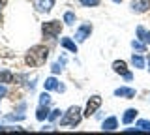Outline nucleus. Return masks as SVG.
I'll list each match as a JSON object with an SVG mask.
<instances>
[{
  "instance_id": "obj_1",
  "label": "nucleus",
  "mask_w": 150,
  "mask_h": 135,
  "mask_svg": "<svg viewBox=\"0 0 150 135\" xmlns=\"http://www.w3.org/2000/svg\"><path fill=\"white\" fill-rule=\"evenodd\" d=\"M49 58V49L45 45H34L26 51V57H25V62L28 64L30 68H38V66H43Z\"/></svg>"
},
{
  "instance_id": "obj_2",
  "label": "nucleus",
  "mask_w": 150,
  "mask_h": 135,
  "mask_svg": "<svg viewBox=\"0 0 150 135\" xmlns=\"http://www.w3.org/2000/svg\"><path fill=\"white\" fill-rule=\"evenodd\" d=\"M83 120V111H81V107H77V105H73V107H69L68 111L64 113V116L60 118V126H71V128H75V126H79V122Z\"/></svg>"
},
{
  "instance_id": "obj_3",
  "label": "nucleus",
  "mask_w": 150,
  "mask_h": 135,
  "mask_svg": "<svg viewBox=\"0 0 150 135\" xmlns=\"http://www.w3.org/2000/svg\"><path fill=\"white\" fill-rule=\"evenodd\" d=\"M60 32H62V23L60 21H47L41 25V34L47 40H53L56 36H60Z\"/></svg>"
},
{
  "instance_id": "obj_4",
  "label": "nucleus",
  "mask_w": 150,
  "mask_h": 135,
  "mask_svg": "<svg viewBox=\"0 0 150 135\" xmlns=\"http://www.w3.org/2000/svg\"><path fill=\"white\" fill-rule=\"evenodd\" d=\"M101 107V96H90V100L86 101V107H84V111H83V116H86V118H90V116L96 113L98 109Z\"/></svg>"
},
{
  "instance_id": "obj_5",
  "label": "nucleus",
  "mask_w": 150,
  "mask_h": 135,
  "mask_svg": "<svg viewBox=\"0 0 150 135\" xmlns=\"http://www.w3.org/2000/svg\"><path fill=\"white\" fill-rule=\"evenodd\" d=\"M112 71H115V73H120V75L124 77L128 83L133 79V73L128 69V64H126L124 60H115V62H112Z\"/></svg>"
},
{
  "instance_id": "obj_6",
  "label": "nucleus",
  "mask_w": 150,
  "mask_h": 135,
  "mask_svg": "<svg viewBox=\"0 0 150 135\" xmlns=\"http://www.w3.org/2000/svg\"><path fill=\"white\" fill-rule=\"evenodd\" d=\"M90 34H92V25L90 23H84V25H81L77 28L73 38H75L77 43H83V41H86V38H90Z\"/></svg>"
},
{
  "instance_id": "obj_7",
  "label": "nucleus",
  "mask_w": 150,
  "mask_h": 135,
  "mask_svg": "<svg viewBox=\"0 0 150 135\" xmlns=\"http://www.w3.org/2000/svg\"><path fill=\"white\" fill-rule=\"evenodd\" d=\"M32 6H34V10L40 11V13H49L54 8V0H34Z\"/></svg>"
},
{
  "instance_id": "obj_8",
  "label": "nucleus",
  "mask_w": 150,
  "mask_h": 135,
  "mask_svg": "<svg viewBox=\"0 0 150 135\" xmlns=\"http://www.w3.org/2000/svg\"><path fill=\"white\" fill-rule=\"evenodd\" d=\"M129 8L133 13H144L150 10V0H131Z\"/></svg>"
},
{
  "instance_id": "obj_9",
  "label": "nucleus",
  "mask_w": 150,
  "mask_h": 135,
  "mask_svg": "<svg viewBox=\"0 0 150 135\" xmlns=\"http://www.w3.org/2000/svg\"><path fill=\"white\" fill-rule=\"evenodd\" d=\"M116 128H118V118H116V116H109V118H105L103 124H101L103 131H115Z\"/></svg>"
},
{
  "instance_id": "obj_10",
  "label": "nucleus",
  "mask_w": 150,
  "mask_h": 135,
  "mask_svg": "<svg viewBox=\"0 0 150 135\" xmlns=\"http://www.w3.org/2000/svg\"><path fill=\"white\" fill-rule=\"evenodd\" d=\"M115 96L116 98H126V100H131L135 96V88H129V86H120L115 90Z\"/></svg>"
},
{
  "instance_id": "obj_11",
  "label": "nucleus",
  "mask_w": 150,
  "mask_h": 135,
  "mask_svg": "<svg viewBox=\"0 0 150 135\" xmlns=\"http://www.w3.org/2000/svg\"><path fill=\"white\" fill-rule=\"evenodd\" d=\"M60 45H62L64 49H68L69 53H77V43H75V40H71V38H62L60 40Z\"/></svg>"
},
{
  "instance_id": "obj_12",
  "label": "nucleus",
  "mask_w": 150,
  "mask_h": 135,
  "mask_svg": "<svg viewBox=\"0 0 150 135\" xmlns=\"http://www.w3.org/2000/svg\"><path fill=\"white\" fill-rule=\"evenodd\" d=\"M137 113H139L137 109H126V111H124V116H122V122H124L126 126L131 124V122L135 120V116H137Z\"/></svg>"
},
{
  "instance_id": "obj_13",
  "label": "nucleus",
  "mask_w": 150,
  "mask_h": 135,
  "mask_svg": "<svg viewBox=\"0 0 150 135\" xmlns=\"http://www.w3.org/2000/svg\"><path fill=\"white\" fill-rule=\"evenodd\" d=\"M49 105H40L38 107V111H36V118L40 120V122H43L45 118H49Z\"/></svg>"
},
{
  "instance_id": "obj_14",
  "label": "nucleus",
  "mask_w": 150,
  "mask_h": 135,
  "mask_svg": "<svg viewBox=\"0 0 150 135\" xmlns=\"http://www.w3.org/2000/svg\"><path fill=\"white\" fill-rule=\"evenodd\" d=\"M60 85H62V83H58L54 77H49V79H45L43 88H45V90H56V92H58V86Z\"/></svg>"
},
{
  "instance_id": "obj_15",
  "label": "nucleus",
  "mask_w": 150,
  "mask_h": 135,
  "mask_svg": "<svg viewBox=\"0 0 150 135\" xmlns=\"http://www.w3.org/2000/svg\"><path fill=\"white\" fill-rule=\"evenodd\" d=\"M137 38L143 41V43H150V32L144 28V26H137Z\"/></svg>"
},
{
  "instance_id": "obj_16",
  "label": "nucleus",
  "mask_w": 150,
  "mask_h": 135,
  "mask_svg": "<svg viewBox=\"0 0 150 135\" xmlns=\"http://www.w3.org/2000/svg\"><path fill=\"white\" fill-rule=\"evenodd\" d=\"M131 64H133V68L143 69L144 66H146V60L141 57V54H133V57H131Z\"/></svg>"
},
{
  "instance_id": "obj_17",
  "label": "nucleus",
  "mask_w": 150,
  "mask_h": 135,
  "mask_svg": "<svg viewBox=\"0 0 150 135\" xmlns=\"http://www.w3.org/2000/svg\"><path fill=\"white\" fill-rule=\"evenodd\" d=\"M0 83H13V73L8 69H0Z\"/></svg>"
},
{
  "instance_id": "obj_18",
  "label": "nucleus",
  "mask_w": 150,
  "mask_h": 135,
  "mask_svg": "<svg viewBox=\"0 0 150 135\" xmlns=\"http://www.w3.org/2000/svg\"><path fill=\"white\" fill-rule=\"evenodd\" d=\"M131 47L137 51V53H146V43H143L141 40H133L131 41Z\"/></svg>"
},
{
  "instance_id": "obj_19",
  "label": "nucleus",
  "mask_w": 150,
  "mask_h": 135,
  "mask_svg": "<svg viewBox=\"0 0 150 135\" xmlns=\"http://www.w3.org/2000/svg\"><path fill=\"white\" fill-rule=\"evenodd\" d=\"M135 128L141 131H150V120H139V122H135Z\"/></svg>"
},
{
  "instance_id": "obj_20",
  "label": "nucleus",
  "mask_w": 150,
  "mask_h": 135,
  "mask_svg": "<svg viewBox=\"0 0 150 135\" xmlns=\"http://www.w3.org/2000/svg\"><path fill=\"white\" fill-rule=\"evenodd\" d=\"M79 2H81V6H84V8H96V6L101 4V0H79Z\"/></svg>"
},
{
  "instance_id": "obj_21",
  "label": "nucleus",
  "mask_w": 150,
  "mask_h": 135,
  "mask_svg": "<svg viewBox=\"0 0 150 135\" xmlns=\"http://www.w3.org/2000/svg\"><path fill=\"white\" fill-rule=\"evenodd\" d=\"M64 23H66L68 26H71L73 23H75V13H73V11H66V13H64Z\"/></svg>"
},
{
  "instance_id": "obj_22",
  "label": "nucleus",
  "mask_w": 150,
  "mask_h": 135,
  "mask_svg": "<svg viewBox=\"0 0 150 135\" xmlns=\"http://www.w3.org/2000/svg\"><path fill=\"white\" fill-rule=\"evenodd\" d=\"M60 115H62V111H60V109L51 111V113H49V120H51V122H54V120H58V118H60Z\"/></svg>"
},
{
  "instance_id": "obj_23",
  "label": "nucleus",
  "mask_w": 150,
  "mask_h": 135,
  "mask_svg": "<svg viewBox=\"0 0 150 135\" xmlns=\"http://www.w3.org/2000/svg\"><path fill=\"white\" fill-rule=\"evenodd\" d=\"M51 103V96L47 94V92H43V94L40 96V105H49Z\"/></svg>"
},
{
  "instance_id": "obj_24",
  "label": "nucleus",
  "mask_w": 150,
  "mask_h": 135,
  "mask_svg": "<svg viewBox=\"0 0 150 135\" xmlns=\"http://www.w3.org/2000/svg\"><path fill=\"white\" fill-rule=\"evenodd\" d=\"M62 64H64V60H62V62L53 64V68H51V69H53V73H60V71H62Z\"/></svg>"
},
{
  "instance_id": "obj_25",
  "label": "nucleus",
  "mask_w": 150,
  "mask_h": 135,
  "mask_svg": "<svg viewBox=\"0 0 150 135\" xmlns=\"http://www.w3.org/2000/svg\"><path fill=\"white\" fill-rule=\"evenodd\" d=\"M25 115H6V120H23Z\"/></svg>"
},
{
  "instance_id": "obj_26",
  "label": "nucleus",
  "mask_w": 150,
  "mask_h": 135,
  "mask_svg": "<svg viewBox=\"0 0 150 135\" xmlns=\"http://www.w3.org/2000/svg\"><path fill=\"white\" fill-rule=\"evenodd\" d=\"M6 94H8V88L4 86V85H0V100H2V98L6 96Z\"/></svg>"
},
{
  "instance_id": "obj_27",
  "label": "nucleus",
  "mask_w": 150,
  "mask_h": 135,
  "mask_svg": "<svg viewBox=\"0 0 150 135\" xmlns=\"http://www.w3.org/2000/svg\"><path fill=\"white\" fill-rule=\"evenodd\" d=\"M146 64H148V68H146V69H148V71H150V57L146 58Z\"/></svg>"
},
{
  "instance_id": "obj_28",
  "label": "nucleus",
  "mask_w": 150,
  "mask_h": 135,
  "mask_svg": "<svg viewBox=\"0 0 150 135\" xmlns=\"http://www.w3.org/2000/svg\"><path fill=\"white\" fill-rule=\"evenodd\" d=\"M112 2H116V4H118V2H122V0H112Z\"/></svg>"
},
{
  "instance_id": "obj_29",
  "label": "nucleus",
  "mask_w": 150,
  "mask_h": 135,
  "mask_svg": "<svg viewBox=\"0 0 150 135\" xmlns=\"http://www.w3.org/2000/svg\"><path fill=\"white\" fill-rule=\"evenodd\" d=\"M2 129H4V126H0V131H2Z\"/></svg>"
},
{
  "instance_id": "obj_30",
  "label": "nucleus",
  "mask_w": 150,
  "mask_h": 135,
  "mask_svg": "<svg viewBox=\"0 0 150 135\" xmlns=\"http://www.w3.org/2000/svg\"><path fill=\"white\" fill-rule=\"evenodd\" d=\"M0 19H2V11H0Z\"/></svg>"
}]
</instances>
